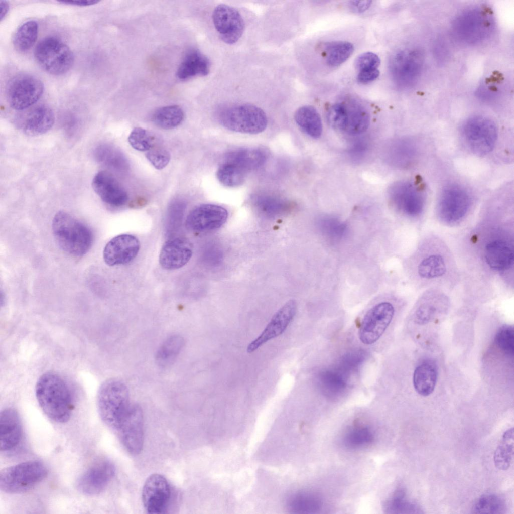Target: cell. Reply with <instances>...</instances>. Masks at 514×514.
I'll return each instance as SVG.
<instances>
[{"mask_svg":"<svg viewBox=\"0 0 514 514\" xmlns=\"http://www.w3.org/2000/svg\"><path fill=\"white\" fill-rule=\"evenodd\" d=\"M171 495L170 485L162 475H150L144 484L142 498L144 507L148 513L164 512L168 506Z\"/></svg>","mask_w":514,"mask_h":514,"instance_id":"16","label":"cell"},{"mask_svg":"<svg viewBox=\"0 0 514 514\" xmlns=\"http://www.w3.org/2000/svg\"><path fill=\"white\" fill-rule=\"evenodd\" d=\"M325 226L326 230H328L330 234L340 235L344 231L343 224H340L335 220H325Z\"/></svg>","mask_w":514,"mask_h":514,"instance_id":"52","label":"cell"},{"mask_svg":"<svg viewBox=\"0 0 514 514\" xmlns=\"http://www.w3.org/2000/svg\"><path fill=\"white\" fill-rule=\"evenodd\" d=\"M447 270V262L440 252L426 253L417 266V273L420 279L430 281L443 276Z\"/></svg>","mask_w":514,"mask_h":514,"instance_id":"29","label":"cell"},{"mask_svg":"<svg viewBox=\"0 0 514 514\" xmlns=\"http://www.w3.org/2000/svg\"><path fill=\"white\" fill-rule=\"evenodd\" d=\"M1 14L0 20L2 21L7 14L9 10V4L6 1L0 2Z\"/></svg>","mask_w":514,"mask_h":514,"instance_id":"54","label":"cell"},{"mask_svg":"<svg viewBox=\"0 0 514 514\" xmlns=\"http://www.w3.org/2000/svg\"><path fill=\"white\" fill-rule=\"evenodd\" d=\"M99 1L96 0H79V1H59L60 3H62L69 5L85 7L91 6L98 3Z\"/></svg>","mask_w":514,"mask_h":514,"instance_id":"53","label":"cell"},{"mask_svg":"<svg viewBox=\"0 0 514 514\" xmlns=\"http://www.w3.org/2000/svg\"><path fill=\"white\" fill-rule=\"evenodd\" d=\"M267 158L266 152L262 149L244 148L227 153L223 162L234 164L247 172L262 166Z\"/></svg>","mask_w":514,"mask_h":514,"instance_id":"27","label":"cell"},{"mask_svg":"<svg viewBox=\"0 0 514 514\" xmlns=\"http://www.w3.org/2000/svg\"><path fill=\"white\" fill-rule=\"evenodd\" d=\"M115 468L110 461L101 460L88 468L77 480L76 487L81 493L95 495L106 489L113 479Z\"/></svg>","mask_w":514,"mask_h":514,"instance_id":"17","label":"cell"},{"mask_svg":"<svg viewBox=\"0 0 514 514\" xmlns=\"http://www.w3.org/2000/svg\"><path fill=\"white\" fill-rule=\"evenodd\" d=\"M372 3L371 1H354L349 3L350 9L355 13H363L367 10Z\"/></svg>","mask_w":514,"mask_h":514,"instance_id":"51","label":"cell"},{"mask_svg":"<svg viewBox=\"0 0 514 514\" xmlns=\"http://www.w3.org/2000/svg\"><path fill=\"white\" fill-rule=\"evenodd\" d=\"M92 186L101 200L109 205L121 206L128 199L125 189L109 172L103 170L97 172L92 179Z\"/></svg>","mask_w":514,"mask_h":514,"instance_id":"21","label":"cell"},{"mask_svg":"<svg viewBox=\"0 0 514 514\" xmlns=\"http://www.w3.org/2000/svg\"><path fill=\"white\" fill-rule=\"evenodd\" d=\"M461 134L466 145L473 153L483 156L493 149L497 141V129L490 118L475 115L463 123Z\"/></svg>","mask_w":514,"mask_h":514,"instance_id":"8","label":"cell"},{"mask_svg":"<svg viewBox=\"0 0 514 514\" xmlns=\"http://www.w3.org/2000/svg\"><path fill=\"white\" fill-rule=\"evenodd\" d=\"M284 203L285 202L280 199L270 196H263L257 199V203L259 204L261 209L268 213L282 209Z\"/></svg>","mask_w":514,"mask_h":514,"instance_id":"49","label":"cell"},{"mask_svg":"<svg viewBox=\"0 0 514 514\" xmlns=\"http://www.w3.org/2000/svg\"><path fill=\"white\" fill-rule=\"evenodd\" d=\"M208 58L197 49H191L185 54L177 69L176 75L185 80L197 76H206L210 71Z\"/></svg>","mask_w":514,"mask_h":514,"instance_id":"26","label":"cell"},{"mask_svg":"<svg viewBox=\"0 0 514 514\" xmlns=\"http://www.w3.org/2000/svg\"><path fill=\"white\" fill-rule=\"evenodd\" d=\"M491 11L482 6L468 8L459 13L451 25L454 39L465 45H474L487 39L494 30Z\"/></svg>","mask_w":514,"mask_h":514,"instance_id":"3","label":"cell"},{"mask_svg":"<svg viewBox=\"0 0 514 514\" xmlns=\"http://www.w3.org/2000/svg\"><path fill=\"white\" fill-rule=\"evenodd\" d=\"M504 501L492 494L481 496L474 504L472 511L474 513L500 514L506 509Z\"/></svg>","mask_w":514,"mask_h":514,"instance_id":"41","label":"cell"},{"mask_svg":"<svg viewBox=\"0 0 514 514\" xmlns=\"http://www.w3.org/2000/svg\"><path fill=\"white\" fill-rule=\"evenodd\" d=\"M44 90L42 81L30 74H19L13 77L6 89L8 102L16 110L26 109L36 103Z\"/></svg>","mask_w":514,"mask_h":514,"instance_id":"9","label":"cell"},{"mask_svg":"<svg viewBox=\"0 0 514 514\" xmlns=\"http://www.w3.org/2000/svg\"><path fill=\"white\" fill-rule=\"evenodd\" d=\"M392 201L401 212L410 217H418L425 206L422 190L413 182L404 181L394 184L389 190Z\"/></svg>","mask_w":514,"mask_h":514,"instance_id":"15","label":"cell"},{"mask_svg":"<svg viewBox=\"0 0 514 514\" xmlns=\"http://www.w3.org/2000/svg\"><path fill=\"white\" fill-rule=\"evenodd\" d=\"M437 380V369L432 361L426 360L415 369L413 382L416 391L420 395L428 396L434 390Z\"/></svg>","mask_w":514,"mask_h":514,"instance_id":"28","label":"cell"},{"mask_svg":"<svg viewBox=\"0 0 514 514\" xmlns=\"http://www.w3.org/2000/svg\"><path fill=\"white\" fill-rule=\"evenodd\" d=\"M97 403L101 420L116 431L131 405L127 386L117 378L105 381L98 391Z\"/></svg>","mask_w":514,"mask_h":514,"instance_id":"4","label":"cell"},{"mask_svg":"<svg viewBox=\"0 0 514 514\" xmlns=\"http://www.w3.org/2000/svg\"><path fill=\"white\" fill-rule=\"evenodd\" d=\"M405 492L401 489L397 490L392 498L384 504L383 509L388 513H417L418 508L412 502L405 499Z\"/></svg>","mask_w":514,"mask_h":514,"instance_id":"42","label":"cell"},{"mask_svg":"<svg viewBox=\"0 0 514 514\" xmlns=\"http://www.w3.org/2000/svg\"><path fill=\"white\" fill-rule=\"evenodd\" d=\"M193 245L186 238L176 237L166 241L159 255V263L165 269L175 270L184 266L191 259Z\"/></svg>","mask_w":514,"mask_h":514,"instance_id":"24","label":"cell"},{"mask_svg":"<svg viewBox=\"0 0 514 514\" xmlns=\"http://www.w3.org/2000/svg\"><path fill=\"white\" fill-rule=\"evenodd\" d=\"M146 157L152 165L158 170L164 168L170 160L169 151L158 142L146 152Z\"/></svg>","mask_w":514,"mask_h":514,"instance_id":"47","label":"cell"},{"mask_svg":"<svg viewBox=\"0 0 514 514\" xmlns=\"http://www.w3.org/2000/svg\"><path fill=\"white\" fill-rule=\"evenodd\" d=\"M55 115L51 108L44 104L37 105L22 115L18 127L27 135L36 136L49 131L55 122Z\"/></svg>","mask_w":514,"mask_h":514,"instance_id":"23","label":"cell"},{"mask_svg":"<svg viewBox=\"0 0 514 514\" xmlns=\"http://www.w3.org/2000/svg\"><path fill=\"white\" fill-rule=\"evenodd\" d=\"M323 48L326 63L331 67H337L343 63L354 51L352 44L345 41L326 42Z\"/></svg>","mask_w":514,"mask_h":514,"instance_id":"35","label":"cell"},{"mask_svg":"<svg viewBox=\"0 0 514 514\" xmlns=\"http://www.w3.org/2000/svg\"><path fill=\"white\" fill-rule=\"evenodd\" d=\"M447 299L442 295L430 294L423 299L415 313V321L425 324L433 320L442 310L446 309Z\"/></svg>","mask_w":514,"mask_h":514,"instance_id":"32","label":"cell"},{"mask_svg":"<svg viewBox=\"0 0 514 514\" xmlns=\"http://www.w3.org/2000/svg\"><path fill=\"white\" fill-rule=\"evenodd\" d=\"M513 428L506 431L494 454L493 460L496 468L505 470L510 466L513 456Z\"/></svg>","mask_w":514,"mask_h":514,"instance_id":"38","label":"cell"},{"mask_svg":"<svg viewBox=\"0 0 514 514\" xmlns=\"http://www.w3.org/2000/svg\"><path fill=\"white\" fill-rule=\"evenodd\" d=\"M379 57L375 53L366 52L359 55L355 59L354 66L359 71L377 69L380 64Z\"/></svg>","mask_w":514,"mask_h":514,"instance_id":"48","label":"cell"},{"mask_svg":"<svg viewBox=\"0 0 514 514\" xmlns=\"http://www.w3.org/2000/svg\"><path fill=\"white\" fill-rule=\"evenodd\" d=\"M294 119L300 128L313 138H318L322 134V124L319 114L310 105L299 107L295 112Z\"/></svg>","mask_w":514,"mask_h":514,"instance_id":"31","label":"cell"},{"mask_svg":"<svg viewBox=\"0 0 514 514\" xmlns=\"http://www.w3.org/2000/svg\"><path fill=\"white\" fill-rule=\"evenodd\" d=\"M346 107L348 122L345 132L349 135H356L365 132L370 123L367 111L361 105L356 102H352Z\"/></svg>","mask_w":514,"mask_h":514,"instance_id":"36","label":"cell"},{"mask_svg":"<svg viewBox=\"0 0 514 514\" xmlns=\"http://www.w3.org/2000/svg\"><path fill=\"white\" fill-rule=\"evenodd\" d=\"M185 341L180 335H174L167 338L159 347L156 361L161 367H167L174 362L184 345Z\"/></svg>","mask_w":514,"mask_h":514,"instance_id":"34","label":"cell"},{"mask_svg":"<svg viewBox=\"0 0 514 514\" xmlns=\"http://www.w3.org/2000/svg\"><path fill=\"white\" fill-rule=\"evenodd\" d=\"M22 427L17 411L8 408L0 413V450L7 451L15 448L20 442Z\"/></svg>","mask_w":514,"mask_h":514,"instance_id":"25","label":"cell"},{"mask_svg":"<svg viewBox=\"0 0 514 514\" xmlns=\"http://www.w3.org/2000/svg\"><path fill=\"white\" fill-rule=\"evenodd\" d=\"M128 141L134 149L145 152L149 151L158 142L153 135L141 127H135L132 131Z\"/></svg>","mask_w":514,"mask_h":514,"instance_id":"44","label":"cell"},{"mask_svg":"<svg viewBox=\"0 0 514 514\" xmlns=\"http://www.w3.org/2000/svg\"><path fill=\"white\" fill-rule=\"evenodd\" d=\"M140 247L139 240L130 234H121L112 238L104 247L103 257L110 266L124 265L132 261Z\"/></svg>","mask_w":514,"mask_h":514,"instance_id":"20","label":"cell"},{"mask_svg":"<svg viewBox=\"0 0 514 514\" xmlns=\"http://www.w3.org/2000/svg\"><path fill=\"white\" fill-rule=\"evenodd\" d=\"M45 465L38 460L22 462L0 472V489L7 493H22L33 489L48 475Z\"/></svg>","mask_w":514,"mask_h":514,"instance_id":"5","label":"cell"},{"mask_svg":"<svg viewBox=\"0 0 514 514\" xmlns=\"http://www.w3.org/2000/svg\"><path fill=\"white\" fill-rule=\"evenodd\" d=\"M52 228L58 244L71 255L82 256L91 247L93 236L90 229L66 212L56 213Z\"/></svg>","mask_w":514,"mask_h":514,"instance_id":"2","label":"cell"},{"mask_svg":"<svg viewBox=\"0 0 514 514\" xmlns=\"http://www.w3.org/2000/svg\"><path fill=\"white\" fill-rule=\"evenodd\" d=\"M471 204L468 192L456 184L447 186L442 191L438 203L440 219L449 225L460 222L467 213Z\"/></svg>","mask_w":514,"mask_h":514,"instance_id":"10","label":"cell"},{"mask_svg":"<svg viewBox=\"0 0 514 514\" xmlns=\"http://www.w3.org/2000/svg\"><path fill=\"white\" fill-rule=\"evenodd\" d=\"M373 434L369 428L357 426L347 431L343 441L348 448L355 449L367 446L373 441Z\"/></svg>","mask_w":514,"mask_h":514,"instance_id":"43","label":"cell"},{"mask_svg":"<svg viewBox=\"0 0 514 514\" xmlns=\"http://www.w3.org/2000/svg\"><path fill=\"white\" fill-rule=\"evenodd\" d=\"M512 241L504 237H495L489 240L483 249V258L487 265L498 272H504L513 264Z\"/></svg>","mask_w":514,"mask_h":514,"instance_id":"22","label":"cell"},{"mask_svg":"<svg viewBox=\"0 0 514 514\" xmlns=\"http://www.w3.org/2000/svg\"><path fill=\"white\" fill-rule=\"evenodd\" d=\"M327 118L329 124L335 130L346 132L348 122L346 105L341 103L333 104L328 110Z\"/></svg>","mask_w":514,"mask_h":514,"instance_id":"45","label":"cell"},{"mask_svg":"<svg viewBox=\"0 0 514 514\" xmlns=\"http://www.w3.org/2000/svg\"><path fill=\"white\" fill-rule=\"evenodd\" d=\"M394 308L389 302H381L370 309L364 315L358 331L360 340L364 344L375 343L382 336L394 315Z\"/></svg>","mask_w":514,"mask_h":514,"instance_id":"12","label":"cell"},{"mask_svg":"<svg viewBox=\"0 0 514 514\" xmlns=\"http://www.w3.org/2000/svg\"><path fill=\"white\" fill-rule=\"evenodd\" d=\"M228 217L227 210L222 206L203 204L193 209L188 215L185 225L191 231L203 232L220 228Z\"/></svg>","mask_w":514,"mask_h":514,"instance_id":"18","label":"cell"},{"mask_svg":"<svg viewBox=\"0 0 514 514\" xmlns=\"http://www.w3.org/2000/svg\"><path fill=\"white\" fill-rule=\"evenodd\" d=\"M40 407L51 420L63 423L70 419L74 409L71 391L59 374L47 372L38 379L35 388Z\"/></svg>","mask_w":514,"mask_h":514,"instance_id":"1","label":"cell"},{"mask_svg":"<svg viewBox=\"0 0 514 514\" xmlns=\"http://www.w3.org/2000/svg\"><path fill=\"white\" fill-rule=\"evenodd\" d=\"M34 57L37 63L47 73L61 75L72 67L74 57L70 48L54 36L41 40L35 47Z\"/></svg>","mask_w":514,"mask_h":514,"instance_id":"6","label":"cell"},{"mask_svg":"<svg viewBox=\"0 0 514 514\" xmlns=\"http://www.w3.org/2000/svg\"><path fill=\"white\" fill-rule=\"evenodd\" d=\"M184 117L182 109L179 106L173 105L158 108L153 113L152 119L158 126L169 130L178 126Z\"/></svg>","mask_w":514,"mask_h":514,"instance_id":"37","label":"cell"},{"mask_svg":"<svg viewBox=\"0 0 514 514\" xmlns=\"http://www.w3.org/2000/svg\"><path fill=\"white\" fill-rule=\"evenodd\" d=\"M296 310L295 300L286 302L274 314L262 333L248 345L247 351L251 353L269 340L282 334L293 319Z\"/></svg>","mask_w":514,"mask_h":514,"instance_id":"19","label":"cell"},{"mask_svg":"<svg viewBox=\"0 0 514 514\" xmlns=\"http://www.w3.org/2000/svg\"><path fill=\"white\" fill-rule=\"evenodd\" d=\"M214 27L224 43L232 44L241 37L244 30V20L234 8L226 4L217 6L212 13Z\"/></svg>","mask_w":514,"mask_h":514,"instance_id":"14","label":"cell"},{"mask_svg":"<svg viewBox=\"0 0 514 514\" xmlns=\"http://www.w3.org/2000/svg\"><path fill=\"white\" fill-rule=\"evenodd\" d=\"M495 342L505 354L513 356L514 351V330L512 326H504L497 332Z\"/></svg>","mask_w":514,"mask_h":514,"instance_id":"46","label":"cell"},{"mask_svg":"<svg viewBox=\"0 0 514 514\" xmlns=\"http://www.w3.org/2000/svg\"><path fill=\"white\" fill-rule=\"evenodd\" d=\"M219 120L228 130L249 134L261 133L268 123L265 112L260 107L248 103L226 108L220 113Z\"/></svg>","mask_w":514,"mask_h":514,"instance_id":"7","label":"cell"},{"mask_svg":"<svg viewBox=\"0 0 514 514\" xmlns=\"http://www.w3.org/2000/svg\"><path fill=\"white\" fill-rule=\"evenodd\" d=\"M125 449L132 455L142 451L144 443V420L141 407L131 404L127 412L116 430Z\"/></svg>","mask_w":514,"mask_h":514,"instance_id":"13","label":"cell"},{"mask_svg":"<svg viewBox=\"0 0 514 514\" xmlns=\"http://www.w3.org/2000/svg\"><path fill=\"white\" fill-rule=\"evenodd\" d=\"M423 53L417 49L399 52L392 63V71L397 84L401 88H409L417 84L424 67Z\"/></svg>","mask_w":514,"mask_h":514,"instance_id":"11","label":"cell"},{"mask_svg":"<svg viewBox=\"0 0 514 514\" xmlns=\"http://www.w3.org/2000/svg\"><path fill=\"white\" fill-rule=\"evenodd\" d=\"M286 508L290 513H315L322 506L320 498L309 491H299L291 494L286 500Z\"/></svg>","mask_w":514,"mask_h":514,"instance_id":"30","label":"cell"},{"mask_svg":"<svg viewBox=\"0 0 514 514\" xmlns=\"http://www.w3.org/2000/svg\"><path fill=\"white\" fill-rule=\"evenodd\" d=\"M38 34V24L34 20L22 24L17 29L13 39V44L19 51L29 50L35 43Z\"/></svg>","mask_w":514,"mask_h":514,"instance_id":"39","label":"cell"},{"mask_svg":"<svg viewBox=\"0 0 514 514\" xmlns=\"http://www.w3.org/2000/svg\"><path fill=\"white\" fill-rule=\"evenodd\" d=\"M246 173L234 164L223 162L217 169L216 176L224 186L234 187L243 183Z\"/></svg>","mask_w":514,"mask_h":514,"instance_id":"40","label":"cell"},{"mask_svg":"<svg viewBox=\"0 0 514 514\" xmlns=\"http://www.w3.org/2000/svg\"><path fill=\"white\" fill-rule=\"evenodd\" d=\"M379 75V71L377 69H368L359 71L357 77V81L361 84H367L376 80Z\"/></svg>","mask_w":514,"mask_h":514,"instance_id":"50","label":"cell"},{"mask_svg":"<svg viewBox=\"0 0 514 514\" xmlns=\"http://www.w3.org/2000/svg\"><path fill=\"white\" fill-rule=\"evenodd\" d=\"M94 155L99 163L110 169L121 173L128 169V164L124 156L110 145L98 146L95 150Z\"/></svg>","mask_w":514,"mask_h":514,"instance_id":"33","label":"cell"}]
</instances>
